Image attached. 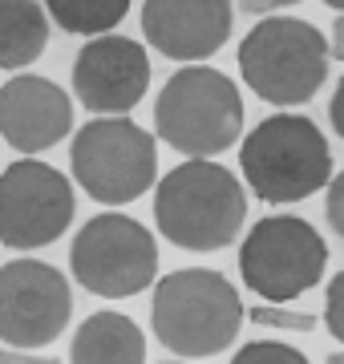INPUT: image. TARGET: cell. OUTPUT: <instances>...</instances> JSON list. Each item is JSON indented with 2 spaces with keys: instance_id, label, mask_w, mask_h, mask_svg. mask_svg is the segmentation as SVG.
Instances as JSON below:
<instances>
[{
  "instance_id": "cell-1",
  "label": "cell",
  "mask_w": 344,
  "mask_h": 364,
  "mask_svg": "<svg viewBox=\"0 0 344 364\" xmlns=\"http://www.w3.org/2000/svg\"><path fill=\"white\" fill-rule=\"evenodd\" d=\"M158 235L183 251H223L247 219L239 178L211 158H186L166 170L154 191Z\"/></svg>"
},
{
  "instance_id": "cell-2",
  "label": "cell",
  "mask_w": 344,
  "mask_h": 364,
  "mask_svg": "<svg viewBox=\"0 0 344 364\" xmlns=\"http://www.w3.org/2000/svg\"><path fill=\"white\" fill-rule=\"evenodd\" d=\"M243 299L223 272L211 267H178L154 287L150 328L162 348L186 360H207L239 336Z\"/></svg>"
},
{
  "instance_id": "cell-3",
  "label": "cell",
  "mask_w": 344,
  "mask_h": 364,
  "mask_svg": "<svg viewBox=\"0 0 344 364\" xmlns=\"http://www.w3.org/2000/svg\"><path fill=\"white\" fill-rule=\"evenodd\" d=\"M239 170L259 203H304L328 186L332 150L312 117L272 114L239 146Z\"/></svg>"
},
{
  "instance_id": "cell-4",
  "label": "cell",
  "mask_w": 344,
  "mask_h": 364,
  "mask_svg": "<svg viewBox=\"0 0 344 364\" xmlns=\"http://www.w3.org/2000/svg\"><path fill=\"white\" fill-rule=\"evenodd\" d=\"M243 85L267 105H308L328 77V37L296 16H259L239 41Z\"/></svg>"
},
{
  "instance_id": "cell-5",
  "label": "cell",
  "mask_w": 344,
  "mask_h": 364,
  "mask_svg": "<svg viewBox=\"0 0 344 364\" xmlns=\"http://www.w3.org/2000/svg\"><path fill=\"white\" fill-rule=\"evenodd\" d=\"M158 142L183 158H215L243 134V97L227 73L211 65H183L166 77L154 102Z\"/></svg>"
},
{
  "instance_id": "cell-6",
  "label": "cell",
  "mask_w": 344,
  "mask_h": 364,
  "mask_svg": "<svg viewBox=\"0 0 344 364\" xmlns=\"http://www.w3.org/2000/svg\"><path fill=\"white\" fill-rule=\"evenodd\" d=\"M69 170L81 191L102 207H126L154 186L158 150L154 134L130 117H93L69 146Z\"/></svg>"
},
{
  "instance_id": "cell-7",
  "label": "cell",
  "mask_w": 344,
  "mask_h": 364,
  "mask_svg": "<svg viewBox=\"0 0 344 364\" xmlns=\"http://www.w3.org/2000/svg\"><path fill=\"white\" fill-rule=\"evenodd\" d=\"M328 243L300 215H267L243 235L239 275L267 304H291L324 279Z\"/></svg>"
},
{
  "instance_id": "cell-8",
  "label": "cell",
  "mask_w": 344,
  "mask_h": 364,
  "mask_svg": "<svg viewBox=\"0 0 344 364\" xmlns=\"http://www.w3.org/2000/svg\"><path fill=\"white\" fill-rule=\"evenodd\" d=\"M69 272L90 296H142L158 275V243L130 215H93L69 247Z\"/></svg>"
},
{
  "instance_id": "cell-9",
  "label": "cell",
  "mask_w": 344,
  "mask_h": 364,
  "mask_svg": "<svg viewBox=\"0 0 344 364\" xmlns=\"http://www.w3.org/2000/svg\"><path fill=\"white\" fill-rule=\"evenodd\" d=\"M77 215L73 182L41 158L0 170V247L37 251L57 243Z\"/></svg>"
},
{
  "instance_id": "cell-10",
  "label": "cell",
  "mask_w": 344,
  "mask_h": 364,
  "mask_svg": "<svg viewBox=\"0 0 344 364\" xmlns=\"http://www.w3.org/2000/svg\"><path fill=\"white\" fill-rule=\"evenodd\" d=\"M73 291L53 263L13 259L0 267V344L41 348L69 328Z\"/></svg>"
},
{
  "instance_id": "cell-11",
  "label": "cell",
  "mask_w": 344,
  "mask_h": 364,
  "mask_svg": "<svg viewBox=\"0 0 344 364\" xmlns=\"http://www.w3.org/2000/svg\"><path fill=\"white\" fill-rule=\"evenodd\" d=\"M150 90V57L138 41L102 33L73 57V93L97 117L130 114Z\"/></svg>"
},
{
  "instance_id": "cell-12",
  "label": "cell",
  "mask_w": 344,
  "mask_h": 364,
  "mask_svg": "<svg viewBox=\"0 0 344 364\" xmlns=\"http://www.w3.org/2000/svg\"><path fill=\"white\" fill-rule=\"evenodd\" d=\"M231 0H142V37L171 61L203 65L231 37Z\"/></svg>"
},
{
  "instance_id": "cell-13",
  "label": "cell",
  "mask_w": 344,
  "mask_h": 364,
  "mask_svg": "<svg viewBox=\"0 0 344 364\" xmlns=\"http://www.w3.org/2000/svg\"><path fill=\"white\" fill-rule=\"evenodd\" d=\"M73 130V102L57 81L41 73H16L0 85V138L16 154L37 158Z\"/></svg>"
},
{
  "instance_id": "cell-14",
  "label": "cell",
  "mask_w": 344,
  "mask_h": 364,
  "mask_svg": "<svg viewBox=\"0 0 344 364\" xmlns=\"http://www.w3.org/2000/svg\"><path fill=\"white\" fill-rule=\"evenodd\" d=\"M69 364H146V336L126 312H93L69 344Z\"/></svg>"
},
{
  "instance_id": "cell-15",
  "label": "cell",
  "mask_w": 344,
  "mask_h": 364,
  "mask_svg": "<svg viewBox=\"0 0 344 364\" xmlns=\"http://www.w3.org/2000/svg\"><path fill=\"white\" fill-rule=\"evenodd\" d=\"M49 45V16L37 0H0V69L33 65Z\"/></svg>"
},
{
  "instance_id": "cell-16",
  "label": "cell",
  "mask_w": 344,
  "mask_h": 364,
  "mask_svg": "<svg viewBox=\"0 0 344 364\" xmlns=\"http://www.w3.org/2000/svg\"><path fill=\"white\" fill-rule=\"evenodd\" d=\"M130 0H45V16L61 33L73 37H102L126 21Z\"/></svg>"
},
{
  "instance_id": "cell-17",
  "label": "cell",
  "mask_w": 344,
  "mask_h": 364,
  "mask_svg": "<svg viewBox=\"0 0 344 364\" xmlns=\"http://www.w3.org/2000/svg\"><path fill=\"white\" fill-rule=\"evenodd\" d=\"M231 364H308V356L279 340H252L231 356Z\"/></svg>"
},
{
  "instance_id": "cell-18",
  "label": "cell",
  "mask_w": 344,
  "mask_h": 364,
  "mask_svg": "<svg viewBox=\"0 0 344 364\" xmlns=\"http://www.w3.org/2000/svg\"><path fill=\"white\" fill-rule=\"evenodd\" d=\"M252 324L259 328H276V332H316L320 328V316L312 312H284V308H272V304H259L252 312H243Z\"/></svg>"
},
{
  "instance_id": "cell-19",
  "label": "cell",
  "mask_w": 344,
  "mask_h": 364,
  "mask_svg": "<svg viewBox=\"0 0 344 364\" xmlns=\"http://www.w3.org/2000/svg\"><path fill=\"white\" fill-rule=\"evenodd\" d=\"M324 328L344 344V272H336L324 287Z\"/></svg>"
},
{
  "instance_id": "cell-20",
  "label": "cell",
  "mask_w": 344,
  "mask_h": 364,
  "mask_svg": "<svg viewBox=\"0 0 344 364\" xmlns=\"http://www.w3.org/2000/svg\"><path fill=\"white\" fill-rule=\"evenodd\" d=\"M324 210H328L332 231L344 239V170L336 178H328V198H324Z\"/></svg>"
},
{
  "instance_id": "cell-21",
  "label": "cell",
  "mask_w": 344,
  "mask_h": 364,
  "mask_svg": "<svg viewBox=\"0 0 344 364\" xmlns=\"http://www.w3.org/2000/svg\"><path fill=\"white\" fill-rule=\"evenodd\" d=\"M300 0H235V9L239 13H247V16H276L284 13V9H296Z\"/></svg>"
},
{
  "instance_id": "cell-22",
  "label": "cell",
  "mask_w": 344,
  "mask_h": 364,
  "mask_svg": "<svg viewBox=\"0 0 344 364\" xmlns=\"http://www.w3.org/2000/svg\"><path fill=\"white\" fill-rule=\"evenodd\" d=\"M0 364H57V356H37L25 348H0Z\"/></svg>"
},
{
  "instance_id": "cell-23",
  "label": "cell",
  "mask_w": 344,
  "mask_h": 364,
  "mask_svg": "<svg viewBox=\"0 0 344 364\" xmlns=\"http://www.w3.org/2000/svg\"><path fill=\"white\" fill-rule=\"evenodd\" d=\"M328 117H332V130L340 134V142H344V77L336 81V93L328 102Z\"/></svg>"
},
{
  "instance_id": "cell-24",
  "label": "cell",
  "mask_w": 344,
  "mask_h": 364,
  "mask_svg": "<svg viewBox=\"0 0 344 364\" xmlns=\"http://www.w3.org/2000/svg\"><path fill=\"white\" fill-rule=\"evenodd\" d=\"M328 57L344 61V13L332 21V37H328Z\"/></svg>"
},
{
  "instance_id": "cell-25",
  "label": "cell",
  "mask_w": 344,
  "mask_h": 364,
  "mask_svg": "<svg viewBox=\"0 0 344 364\" xmlns=\"http://www.w3.org/2000/svg\"><path fill=\"white\" fill-rule=\"evenodd\" d=\"M320 4H328V9H336V13H344V0H320Z\"/></svg>"
},
{
  "instance_id": "cell-26",
  "label": "cell",
  "mask_w": 344,
  "mask_h": 364,
  "mask_svg": "<svg viewBox=\"0 0 344 364\" xmlns=\"http://www.w3.org/2000/svg\"><path fill=\"white\" fill-rule=\"evenodd\" d=\"M328 364H344V352H332V356H328Z\"/></svg>"
}]
</instances>
